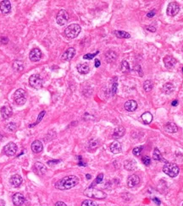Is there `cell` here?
<instances>
[{
	"instance_id": "cell-1",
	"label": "cell",
	"mask_w": 183,
	"mask_h": 206,
	"mask_svg": "<svg viewBox=\"0 0 183 206\" xmlns=\"http://www.w3.org/2000/svg\"><path fill=\"white\" fill-rule=\"evenodd\" d=\"M78 183H79V178L74 175H70L57 182L55 183V188L59 190H67L77 186Z\"/></svg>"
},
{
	"instance_id": "cell-2",
	"label": "cell",
	"mask_w": 183,
	"mask_h": 206,
	"mask_svg": "<svg viewBox=\"0 0 183 206\" xmlns=\"http://www.w3.org/2000/svg\"><path fill=\"white\" fill-rule=\"evenodd\" d=\"M83 193H84L85 196H87L88 198H91V199H103L107 197V194L104 192L97 189V188H92V187L85 189Z\"/></svg>"
},
{
	"instance_id": "cell-3",
	"label": "cell",
	"mask_w": 183,
	"mask_h": 206,
	"mask_svg": "<svg viewBox=\"0 0 183 206\" xmlns=\"http://www.w3.org/2000/svg\"><path fill=\"white\" fill-rule=\"evenodd\" d=\"M163 172L170 177H176L179 174L180 169L175 163H166L163 167Z\"/></svg>"
},
{
	"instance_id": "cell-4",
	"label": "cell",
	"mask_w": 183,
	"mask_h": 206,
	"mask_svg": "<svg viewBox=\"0 0 183 206\" xmlns=\"http://www.w3.org/2000/svg\"><path fill=\"white\" fill-rule=\"evenodd\" d=\"M81 26L77 24H72L70 25L65 30V35L66 37L70 38V39H74L76 38L80 32H81Z\"/></svg>"
},
{
	"instance_id": "cell-5",
	"label": "cell",
	"mask_w": 183,
	"mask_h": 206,
	"mask_svg": "<svg viewBox=\"0 0 183 206\" xmlns=\"http://www.w3.org/2000/svg\"><path fill=\"white\" fill-rule=\"evenodd\" d=\"M14 99L15 101L18 105H24L26 101V91L23 89H18L14 94Z\"/></svg>"
},
{
	"instance_id": "cell-6",
	"label": "cell",
	"mask_w": 183,
	"mask_h": 206,
	"mask_svg": "<svg viewBox=\"0 0 183 206\" xmlns=\"http://www.w3.org/2000/svg\"><path fill=\"white\" fill-rule=\"evenodd\" d=\"M70 19V15L69 13L65 9H61L59 11V13L57 14L56 16V21L59 24V25H65L66 23L68 22Z\"/></svg>"
},
{
	"instance_id": "cell-7",
	"label": "cell",
	"mask_w": 183,
	"mask_h": 206,
	"mask_svg": "<svg viewBox=\"0 0 183 206\" xmlns=\"http://www.w3.org/2000/svg\"><path fill=\"white\" fill-rule=\"evenodd\" d=\"M29 83L31 86L35 89H41L43 86V80L39 74H32L30 77Z\"/></svg>"
},
{
	"instance_id": "cell-8",
	"label": "cell",
	"mask_w": 183,
	"mask_h": 206,
	"mask_svg": "<svg viewBox=\"0 0 183 206\" xmlns=\"http://www.w3.org/2000/svg\"><path fill=\"white\" fill-rule=\"evenodd\" d=\"M4 151L5 155L8 156H15L17 152V145H15V143L10 142L4 146Z\"/></svg>"
},
{
	"instance_id": "cell-9",
	"label": "cell",
	"mask_w": 183,
	"mask_h": 206,
	"mask_svg": "<svg viewBox=\"0 0 183 206\" xmlns=\"http://www.w3.org/2000/svg\"><path fill=\"white\" fill-rule=\"evenodd\" d=\"M180 10V6L179 4H177L176 2H171L170 3L167 7V10L166 13L169 16H175L178 14V12Z\"/></svg>"
},
{
	"instance_id": "cell-10",
	"label": "cell",
	"mask_w": 183,
	"mask_h": 206,
	"mask_svg": "<svg viewBox=\"0 0 183 206\" xmlns=\"http://www.w3.org/2000/svg\"><path fill=\"white\" fill-rule=\"evenodd\" d=\"M33 171H34L35 173L39 175V176H43L44 174L47 172V168L43 163L36 162L33 166Z\"/></svg>"
},
{
	"instance_id": "cell-11",
	"label": "cell",
	"mask_w": 183,
	"mask_h": 206,
	"mask_svg": "<svg viewBox=\"0 0 183 206\" xmlns=\"http://www.w3.org/2000/svg\"><path fill=\"white\" fill-rule=\"evenodd\" d=\"M76 55V49L73 47H70L64 52L61 56V59L64 61H70L74 56Z\"/></svg>"
},
{
	"instance_id": "cell-12",
	"label": "cell",
	"mask_w": 183,
	"mask_h": 206,
	"mask_svg": "<svg viewBox=\"0 0 183 206\" xmlns=\"http://www.w3.org/2000/svg\"><path fill=\"white\" fill-rule=\"evenodd\" d=\"M30 60L32 62L39 61L42 58V52L38 48H34L30 52L29 54Z\"/></svg>"
},
{
	"instance_id": "cell-13",
	"label": "cell",
	"mask_w": 183,
	"mask_h": 206,
	"mask_svg": "<svg viewBox=\"0 0 183 206\" xmlns=\"http://www.w3.org/2000/svg\"><path fill=\"white\" fill-rule=\"evenodd\" d=\"M140 183V178L137 175L133 174L130 176L127 179V186L129 188H134Z\"/></svg>"
},
{
	"instance_id": "cell-14",
	"label": "cell",
	"mask_w": 183,
	"mask_h": 206,
	"mask_svg": "<svg viewBox=\"0 0 183 206\" xmlns=\"http://www.w3.org/2000/svg\"><path fill=\"white\" fill-rule=\"evenodd\" d=\"M13 203L15 206H21L24 203H25V197L23 196V194L20 193H16L13 195Z\"/></svg>"
},
{
	"instance_id": "cell-15",
	"label": "cell",
	"mask_w": 183,
	"mask_h": 206,
	"mask_svg": "<svg viewBox=\"0 0 183 206\" xmlns=\"http://www.w3.org/2000/svg\"><path fill=\"white\" fill-rule=\"evenodd\" d=\"M0 10L1 12L6 15V14H9L11 10V4L9 1L8 0H4L0 3Z\"/></svg>"
},
{
	"instance_id": "cell-16",
	"label": "cell",
	"mask_w": 183,
	"mask_h": 206,
	"mask_svg": "<svg viewBox=\"0 0 183 206\" xmlns=\"http://www.w3.org/2000/svg\"><path fill=\"white\" fill-rule=\"evenodd\" d=\"M9 183L10 184L15 187V188H18L19 186H21L22 183V177L18 175V174H15L14 176H12L9 179Z\"/></svg>"
},
{
	"instance_id": "cell-17",
	"label": "cell",
	"mask_w": 183,
	"mask_h": 206,
	"mask_svg": "<svg viewBox=\"0 0 183 206\" xmlns=\"http://www.w3.org/2000/svg\"><path fill=\"white\" fill-rule=\"evenodd\" d=\"M125 134V128L124 127L119 126L114 128L113 133V138L114 139H118L120 138L123 137Z\"/></svg>"
},
{
	"instance_id": "cell-18",
	"label": "cell",
	"mask_w": 183,
	"mask_h": 206,
	"mask_svg": "<svg viewBox=\"0 0 183 206\" xmlns=\"http://www.w3.org/2000/svg\"><path fill=\"white\" fill-rule=\"evenodd\" d=\"M124 107L128 112H134L137 108V103L134 100H129L125 103Z\"/></svg>"
},
{
	"instance_id": "cell-19",
	"label": "cell",
	"mask_w": 183,
	"mask_h": 206,
	"mask_svg": "<svg viewBox=\"0 0 183 206\" xmlns=\"http://www.w3.org/2000/svg\"><path fill=\"white\" fill-rule=\"evenodd\" d=\"M0 113L4 119H8L9 117H10L12 115V108L9 106H4L2 108L0 109Z\"/></svg>"
},
{
	"instance_id": "cell-20",
	"label": "cell",
	"mask_w": 183,
	"mask_h": 206,
	"mask_svg": "<svg viewBox=\"0 0 183 206\" xmlns=\"http://www.w3.org/2000/svg\"><path fill=\"white\" fill-rule=\"evenodd\" d=\"M164 63H165V67L167 69H170L175 66V64L176 63V60L171 56H165L164 58Z\"/></svg>"
},
{
	"instance_id": "cell-21",
	"label": "cell",
	"mask_w": 183,
	"mask_h": 206,
	"mask_svg": "<svg viewBox=\"0 0 183 206\" xmlns=\"http://www.w3.org/2000/svg\"><path fill=\"white\" fill-rule=\"evenodd\" d=\"M31 148H32V150L34 153L37 154V153H40V152L43 151V145L41 141L35 140L34 142H32Z\"/></svg>"
},
{
	"instance_id": "cell-22",
	"label": "cell",
	"mask_w": 183,
	"mask_h": 206,
	"mask_svg": "<svg viewBox=\"0 0 183 206\" xmlns=\"http://www.w3.org/2000/svg\"><path fill=\"white\" fill-rule=\"evenodd\" d=\"M118 55L114 51L110 50L105 53V60L107 63H114L117 59Z\"/></svg>"
},
{
	"instance_id": "cell-23",
	"label": "cell",
	"mask_w": 183,
	"mask_h": 206,
	"mask_svg": "<svg viewBox=\"0 0 183 206\" xmlns=\"http://www.w3.org/2000/svg\"><path fill=\"white\" fill-rule=\"evenodd\" d=\"M110 151L114 153V154H118V153H120L121 151V145L120 142H118V141H114L113 142L110 146Z\"/></svg>"
},
{
	"instance_id": "cell-24",
	"label": "cell",
	"mask_w": 183,
	"mask_h": 206,
	"mask_svg": "<svg viewBox=\"0 0 183 206\" xmlns=\"http://www.w3.org/2000/svg\"><path fill=\"white\" fill-rule=\"evenodd\" d=\"M78 72L81 74H86L90 71V67L88 63H79L77 67Z\"/></svg>"
},
{
	"instance_id": "cell-25",
	"label": "cell",
	"mask_w": 183,
	"mask_h": 206,
	"mask_svg": "<svg viewBox=\"0 0 183 206\" xmlns=\"http://www.w3.org/2000/svg\"><path fill=\"white\" fill-rule=\"evenodd\" d=\"M124 167L127 171L135 170L136 167V162L134 160H127L124 162Z\"/></svg>"
},
{
	"instance_id": "cell-26",
	"label": "cell",
	"mask_w": 183,
	"mask_h": 206,
	"mask_svg": "<svg viewBox=\"0 0 183 206\" xmlns=\"http://www.w3.org/2000/svg\"><path fill=\"white\" fill-rule=\"evenodd\" d=\"M165 130L168 133H170V134H174V133L177 132L178 128L174 123H167L165 126Z\"/></svg>"
},
{
	"instance_id": "cell-27",
	"label": "cell",
	"mask_w": 183,
	"mask_h": 206,
	"mask_svg": "<svg viewBox=\"0 0 183 206\" xmlns=\"http://www.w3.org/2000/svg\"><path fill=\"white\" fill-rule=\"evenodd\" d=\"M141 118H142L143 122L145 124H149L153 121V116H152L150 112H144L143 115L141 116Z\"/></svg>"
},
{
	"instance_id": "cell-28",
	"label": "cell",
	"mask_w": 183,
	"mask_h": 206,
	"mask_svg": "<svg viewBox=\"0 0 183 206\" xmlns=\"http://www.w3.org/2000/svg\"><path fill=\"white\" fill-rule=\"evenodd\" d=\"M174 90H175V87H174L172 83H166L163 86V91L167 95L171 94L173 91H174Z\"/></svg>"
},
{
	"instance_id": "cell-29",
	"label": "cell",
	"mask_w": 183,
	"mask_h": 206,
	"mask_svg": "<svg viewBox=\"0 0 183 206\" xmlns=\"http://www.w3.org/2000/svg\"><path fill=\"white\" fill-rule=\"evenodd\" d=\"M114 35L117 36L118 38H130L131 37V35L128 32L123 31H115Z\"/></svg>"
},
{
	"instance_id": "cell-30",
	"label": "cell",
	"mask_w": 183,
	"mask_h": 206,
	"mask_svg": "<svg viewBox=\"0 0 183 206\" xmlns=\"http://www.w3.org/2000/svg\"><path fill=\"white\" fill-rule=\"evenodd\" d=\"M153 158L155 161H163V157H162V155L160 151L159 150V149L155 148L154 150V153H153Z\"/></svg>"
},
{
	"instance_id": "cell-31",
	"label": "cell",
	"mask_w": 183,
	"mask_h": 206,
	"mask_svg": "<svg viewBox=\"0 0 183 206\" xmlns=\"http://www.w3.org/2000/svg\"><path fill=\"white\" fill-rule=\"evenodd\" d=\"M121 70L122 73H128L130 71V65L127 61H122L121 63Z\"/></svg>"
},
{
	"instance_id": "cell-32",
	"label": "cell",
	"mask_w": 183,
	"mask_h": 206,
	"mask_svg": "<svg viewBox=\"0 0 183 206\" xmlns=\"http://www.w3.org/2000/svg\"><path fill=\"white\" fill-rule=\"evenodd\" d=\"M99 141L98 139H92L89 142V145H88V147H89V150H94L95 149H97L99 147Z\"/></svg>"
},
{
	"instance_id": "cell-33",
	"label": "cell",
	"mask_w": 183,
	"mask_h": 206,
	"mask_svg": "<svg viewBox=\"0 0 183 206\" xmlns=\"http://www.w3.org/2000/svg\"><path fill=\"white\" fill-rule=\"evenodd\" d=\"M153 86H154V85H153V82L151 80H146L143 84V88L147 92H149L150 91H152Z\"/></svg>"
},
{
	"instance_id": "cell-34",
	"label": "cell",
	"mask_w": 183,
	"mask_h": 206,
	"mask_svg": "<svg viewBox=\"0 0 183 206\" xmlns=\"http://www.w3.org/2000/svg\"><path fill=\"white\" fill-rule=\"evenodd\" d=\"M45 114H46V112H45V111H42V112H41L40 113H39V115H38V117H37V121H36V123H33V124H31V125H30V126H29L30 128L36 126L37 124H38V123H40L41 121H42V119L43 118V117H44V116H45Z\"/></svg>"
},
{
	"instance_id": "cell-35",
	"label": "cell",
	"mask_w": 183,
	"mask_h": 206,
	"mask_svg": "<svg viewBox=\"0 0 183 206\" xmlns=\"http://www.w3.org/2000/svg\"><path fill=\"white\" fill-rule=\"evenodd\" d=\"M13 68L18 71V72H21L22 69H23V63H22L21 61H15L13 64Z\"/></svg>"
},
{
	"instance_id": "cell-36",
	"label": "cell",
	"mask_w": 183,
	"mask_h": 206,
	"mask_svg": "<svg viewBox=\"0 0 183 206\" xmlns=\"http://www.w3.org/2000/svg\"><path fill=\"white\" fill-rule=\"evenodd\" d=\"M81 206H98V204H97L95 202H93L92 200L87 199V200H84V201L82 202Z\"/></svg>"
},
{
	"instance_id": "cell-37",
	"label": "cell",
	"mask_w": 183,
	"mask_h": 206,
	"mask_svg": "<svg viewBox=\"0 0 183 206\" xmlns=\"http://www.w3.org/2000/svg\"><path fill=\"white\" fill-rule=\"evenodd\" d=\"M143 149V146H137V147H136V148L133 149V155L136 156H139L141 155V152H142V150Z\"/></svg>"
},
{
	"instance_id": "cell-38",
	"label": "cell",
	"mask_w": 183,
	"mask_h": 206,
	"mask_svg": "<svg viewBox=\"0 0 183 206\" xmlns=\"http://www.w3.org/2000/svg\"><path fill=\"white\" fill-rule=\"evenodd\" d=\"M103 173L99 174V176L97 177V178H96V180L94 181V183H92L91 187H93V185L99 184V183H100L103 181Z\"/></svg>"
},
{
	"instance_id": "cell-39",
	"label": "cell",
	"mask_w": 183,
	"mask_h": 206,
	"mask_svg": "<svg viewBox=\"0 0 183 206\" xmlns=\"http://www.w3.org/2000/svg\"><path fill=\"white\" fill-rule=\"evenodd\" d=\"M142 161H143V163L145 166H148L151 164L150 157H148V156H143V159H142Z\"/></svg>"
},
{
	"instance_id": "cell-40",
	"label": "cell",
	"mask_w": 183,
	"mask_h": 206,
	"mask_svg": "<svg viewBox=\"0 0 183 206\" xmlns=\"http://www.w3.org/2000/svg\"><path fill=\"white\" fill-rule=\"evenodd\" d=\"M99 51H97L95 53H88V54H86L83 56V58H85V59H92V58L95 57L96 55L99 54Z\"/></svg>"
},
{
	"instance_id": "cell-41",
	"label": "cell",
	"mask_w": 183,
	"mask_h": 206,
	"mask_svg": "<svg viewBox=\"0 0 183 206\" xmlns=\"http://www.w3.org/2000/svg\"><path fill=\"white\" fill-rule=\"evenodd\" d=\"M7 128L9 131H15L16 129V124L15 123H10L7 125Z\"/></svg>"
},
{
	"instance_id": "cell-42",
	"label": "cell",
	"mask_w": 183,
	"mask_h": 206,
	"mask_svg": "<svg viewBox=\"0 0 183 206\" xmlns=\"http://www.w3.org/2000/svg\"><path fill=\"white\" fill-rule=\"evenodd\" d=\"M60 162V160H53V161H48V165L50 166H55V165H57L58 163Z\"/></svg>"
},
{
	"instance_id": "cell-43",
	"label": "cell",
	"mask_w": 183,
	"mask_h": 206,
	"mask_svg": "<svg viewBox=\"0 0 183 206\" xmlns=\"http://www.w3.org/2000/svg\"><path fill=\"white\" fill-rule=\"evenodd\" d=\"M117 86L118 85L116 82H114L113 84V85H112V89H111V91H112V95H114L116 93V91H117Z\"/></svg>"
},
{
	"instance_id": "cell-44",
	"label": "cell",
	"mask_w": 183,
	"mask_h": 206,
	"mask_svg": "<svg viewBox=\"0 0 183 206\" xmlns=\"http://www.w3.org/2000/svg\"><path fill=\"white\" fill-rule=\"evenodd\" d=\"M155 14H156V10H155V9H152L149 13H148L147 16H148V18H152V17H154V15H155Z\"/></svg>"
},
{
	"instance_id": "cell-45",
	"label": "cell",
	"mask_w": 183,
	"mask_h": 206,
	"mask_svg": "<svg viewBox=\"0 0 183 206\" xmlns=\"http://www.w3.org/2000/svg\"><path fill=\"white\" fill-rule=\"evenodd\" d=\"M9 42V40H8L7 37H1L0 38V42L3 44H6Z\"/></svg>"
},
{
	"instance_id": "cell-46",
	"label": "cell",
	"mask_w": 183,
	"mask_h": 206,
	"mask_svg": "<svg viewBox=\"0 0 183 206\" xmlns=\"http://www.w3.org/2000/svg\"><path fill=\"white\" fill-rule=\"evenodd\" d=\"M146 29L148 31H152V32H154L156 29H155V27H153V26H147Z\"/></svg>"
},
{
	"instance_id": "cell-47",
	"label": "cell",
	"mask_w": 183,
	"mask_h": 206,
	"mask_svg": "<svg viewBox=\"0 0 183 206\" xmlns=\"http://www.w3.org/2000/svg\"><path fill=\"white\" fill-rule=\"evenodd\" d=\"M153 201H154L156 204H158V205H160L161 204V202H160V200L159 199H157V198H154V199H153Z\"/></svg>"
},
{
	"instance_id": "cell-48",
	"label": "cell",
	"mask_w": 183,
	"mask_h": 206,
	"mask_svg": "<svg viewBox=\"0 0 183 206\" xmlns=\"http://www.w3.org/2000/svg\"><path fill=\"white\" fill-rule=\"evenodd\" d=\"M54 206H67L64 202H61V201H59V202H57L55 204Z\"/></svg>"
},
{
	"instance_id": "cell-49",
	"label": "cell",
	"mask_w": 183,
	"mask_h": 206,
	"mask_svg": "<svg viewBox=\"0 0 183 206\" xmlns=\"http://www.w3.org/2000/svg\"><path fill=\"white\" fill-rule=\"evenodd\" d=\"M100 64H101V63H100V61H99V59H96V60H95V67H96V68H99V66H100Z\"/></svg>"
},
{
	"instance_id": "cell-50",
	"label": "cell",
	"mask_w": 183,
	"mask_h": 206,
	"mask_svg": "<svg viewBox=\"0 0 183 206\" xmlns=\"http://www.w3.org/2000/svg\"><path fill=\"white\" fill-rule=\"evenodd\" d=\"M177 104H178V101H177V100L173 101L172 103H171V105H172L173 107H176V106H177Z\"/></svg>"
},
{
	"instance_id": "cell-51",
	"label": "cell",
	"mask_w": 183,
	"mask_h": 206,
	"mask_svg": "<svg viewBox=\"0 0 183 206\" xmlns=\"http://www.w3.org/2000/svg\"><path fill=\"white\" fill-rule=\"evenodd\" d=\"M86 177H87L88 179H90V178H91V175H89V174H87V175H86Z\"/></svg>"
},
{
	"instance_id": "cell-52",
	"label": "cell",
	"mask_w": 183,
	"mask_h": 206,
	"mask_svg": "<svg viewBox=\"0 0 183 206\" xmlns=\"http://www.w3.org/2000/svg\"><path fill=\"white\" fill-rule=\"evenodd\" d=\"M182 73H183V68H182Z\"/></svg>"
},
{
	"instance_id": "cell-53",
	"label": "cell",
	"mask_w": 183,
	"mask_h": 206,
	"mask_svg": "<svg viewBox=\"0 0 183 206\" xmlns=\"http://www.w3.org/2000/svg\"><path fill=\"white\" fill-rule=\"evenodd\" d=\"M182 52H183V47H182Z\"/></svg>"
},
{
	"instance_id": "cell-54",
	"label": "cell",
	"mask_w": 183,
	"mask_h": 206,
	"mask_svg": "<svg viewBox=\"0 0 183 206\" xmlns=\"http://www.w3.org/2000/svg\"><path fill=\"white\" fill-rule=\"evenodd\" d=\"M182 206H183V204H182Z\"/></svg>"
}]
</instances>
